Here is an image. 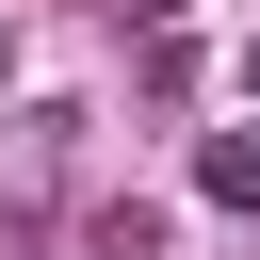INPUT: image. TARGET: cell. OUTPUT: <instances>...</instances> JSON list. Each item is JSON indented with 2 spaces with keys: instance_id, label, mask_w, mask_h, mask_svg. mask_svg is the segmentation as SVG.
I'll use <instances>...</instances> for the list:
<instances>
[{
  "instance_id": "277c9868",
  "label": "cell",
  "mask_w": 260,
  "mask_h": 260,
  "mask_svg": "<svg viewBox=\"0 0 260 260\" xmlns=\"http://www.w3.org/2000/svg\"><path fill=\"white\" fill-rule=\"evenodd\" d=\"M0 65H16V49H0Z\"/></svg>"
},
{
  "instance_id": "6da1fadb",
  "label": "cell",
  "mask_w": 260,
  "mask_h": 260,
  "mask_svg": "<svg viewBox=\"0 0 260 260\" xmlns=\"http://www.w3.org/2000/svg\"><path fill=\"white\" fill-rule=\"evenodd\" d=\"M195 195H211V211H260V130H211V146H195Z\"/></svg>"
},
{
  "instance_id": "3957f363",
  "label": "cell",
  "mask_w": 260,
  "mask_h": 260,
  "mask_svg": "<svg viewBox=\"0 0 260 260\" xmlns=\"http://www.w3.org/2000/svg\"><path fill=\"white\" fill-rule=\"evenodd\" d=\"M114 16H130V32H179V0H114Z\"/></svg>"
},
{
  "instance_id": "7a4b0ae2",
  "label": "cell",
  "mask_w": 260,
  "mask_h": 260,
  "mask_svg": "<svg viewBox=\"0 0 260 260\" xmlns=\"http://www.w3.org/2000/svg\"><path fill=\"white\" fill-rule=\"evenodd\" d=\"M81 260H162V211H146V195H114V211H81Z\"/></svg>"
}]
</instances>
